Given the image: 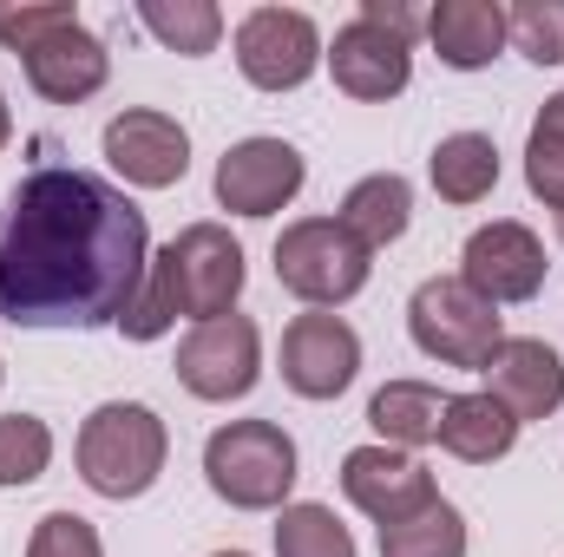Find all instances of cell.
<instances>
[{
  "mask_svg": "<svg viewBox=\"0 0 564 557\" xmlns=\"http://www.w3.org/2000/svg\"><path fill=\"white\" fill-rule=\"evenodd\" d=\"M151 276V223L106 177L40 164L0 210V321L119 328Z\"/></svg>",
  "mask_w": 564,
  "mask_h": 557,
  "instance_id": "1",
  "label": "cell"
},
{
  "mask_svg": "<svg viewBox=\"0 0 564 557\" xmlns=\"http://www.w3.org/2000/svg\"><path fill=\"white\" fill-rule=\"evenodd\" d=\"M164 459H171V426L144 401H99L79 419L73 466H79L86 492H99V499H119V505L144 499L164 479Z\"/></svg>",
  "mask_w": 564,
  "mask_h": 557,
  "instance_id": "2",
  "label": "cell"
},
{
  "mask_svg": "<svg viewBox=\"0 0 564 557\" xmlns=\"http://www.w3.org/2000/svg\"><path fill=\"white\" fill-rule=\"evenodd\" d=\"M295 439L276 419H224L204 439V485L230 505V512H282L295 492Z\"/></svg>",
  "mask_w": 564,
  "mask_h": 557,
  "instance_id": "3",
  "label": "cell"
},
{
  "mask_svg": "<svg viewBox=\"0 0 564 557\" xmlns=\"http://www.w3.org/2000/svg\"><path fill=\"white\" fill-rule=\"evenodd\" d=\"M375 276V256L335 223V217H295L276 237V282L302 302V308H341L355 302Z\"/></svg>",
  "mask_w": 564,
  "mask_h": 557,
  "instance_id": "4",
  "label": "cell"
},
{
  "mask_svg": "<svg viewBox=\"0 0 564 557\" xmlns=\"http://www.w3.org/2000/svg\"><path fill=\"white\" fill-rule=\"evenodd\" d=\"M408 335H414V348H421L426 361L479 374L486 354L506 341V315L486 295H473L459 276H426L408 295Z\"/></svg>",
  "mask_w": 564,
  "mask_h": 557,
  "instance_id": "5",
  "label": "cell"
},
{
  "mask_svg": "<svg viewBox=\"0 0 564 557\" xmlns=\"http://www.w3.org/2000/svg\"><path fill=\"white\" fill-rule=\"evenodd\" d=\"M164 282H171V302L177 315L197 328V321H217V315H237V295H243V243L224 230V223H184L158 256H151Z\"/></svg>",
  "mask_w": 564,
  "mask_h": 557,
  "instance_id": "6",
  "label": "cell"
},
{
  "mask_svg": "<svg viewBox=\"0 0 564 557\" xmlns=\"http://www.w3.org/2000/svg\"><path fill=\"white\" fill-rule=\"evenodd\" d=\"M230 46H237V73L257 92H295V86H308L322 73V53H328L315 13H302V7H250L237 20Z\"/></svg>",
  "mask_w": 564,
  "mask_h": 557,
  "instance_id": "7",
  "label": "cell"
},
{
  "mask_svg": "<svg viewBox=\"0 0 564 557\" xmlns=\"http://www.w3.org/2000/svg\"><path fill=\"white\" fill-rule=\"evenodd\" d=\"M177 381H184L191 401H210V407H230V401L257 394V381H263V328L250 315L197 321L177 341Z\"/></svg>",
  "mask_w": 564,
  "mask_h": 557,
  "instance_id": "8",
  "label": "cell"
},
{
  "mask_svg": "<svg viewBox=\"0 0 564 557\" xmlns=\"http://www.w3.org/2000/svg\"><path fill=\"white\" fill-rule=\"evenodd\" d=\"M545 243H539V230L532 223H519V217H492V223H479L473 237H466V250H459V282L473 288V295H486L492 308H512V302H532L539 288H545Z\"/></svg>",
  "mask_w": 564,
  "mask_h": 557,
  "instance_id": "9",
  "label": "cell"
},
{
  "mask_svg": "<svg viewBox=\"0 0 564 557\" xmlns=\"http://www.w3.org/2000/svg\"><path fill=\"white\" fill-rule=\"evenodd\" d=\"M302 184H308V164L289 139H237L210 177L217 210H230V217H276L302 197Z\"/></svg>",
  "mask_w": 564,
  "mask_h": 557,
  "instance_id": "10",
  "label": "cell"
},
{
  "mask_svg": "<svg viewBox=\"0 0 564 557\" xmlns=\"http://www.w3.org/2000/svg\"><path fill=\"white\" fill-rule=\"evenodd\" d=\"M361 374V335L328 315V308H308L282 328V387L302 394V401H341Z\"/></svg>",
  "mask_w": 564,
  "mask_h": 557,
  "instance_id": "11",
  "label": "cell"
},
{
  "mask_svg": "<svg viewBox=\"0 0 564 557\" xmlns=\"http://www.w3.org/2000/svg\"><path fill=\"white\" fill-rule=\"evenodd\" d=\"M99 151H106L112 177L132 190H171L191 171V132L158 106H126L119 119H106Z\"/></svg>",
  "mask_w": 564,
  "mask_h": 557,
  "instance_id": "12",
  "label": "cell"
},
{
  "mask_svg": "<svg viewBox=\"0 0 564 557\" xmlns=\"http://www.w3.org/2000/svg\"><path fill=\"white\" fill-rule=\"evenodd\" d=\"M322 66H328V79H335V92H348L355 106H388V99H401L408 79H414V46H408L401 33H388V26H375V20L355 13L348 26H335Z\"/></svg>",
  "mask_w": 564,
  "mask_h": 557,
  "instance_id": "13",
  "label": "cell"
},
{
  "mask_svg": "<svg viewBox=\"0 0 564 557\" xmlns=\"http://www.w3.org/2000/svg\"><path fill=\"white\" fill-rule=\"evenodd\" d=\"M341 499L375 525H401V518H414L440 499V485L414 452H394V446L375 439V446L341 452Z\"/></svg>",
  "mask_w": 564,
  "mask_h": 557,
  "instance_id": "14",
  "label": "cell"
},
{
  "mask_svg": "<svg viewBox=\"0 0 564 557\" xmlns=\"http://www.w3.org/2000/svg\"><path fill=\"white\" fill-rule=\"evenodd\" d=\"M479 381H486V394L519 419V426L525 419H552L564 407V361H558V348L539 341V335H506L486 354Z\"/></svg>",
  "mask_w": 564,
  "mask_h": 557,
  "instance_id": "15",
  "label": "cell"
},
{
  "mask_svg": "<svg viewBox=\"0 0 564 557\" xmlns=\"http://www.w3.org/2000/svg\"><path fill=\"white\" fill-rule=\"evenodd\" d=\"M20 73H26V86H33L46 106H86L93 92H106L112 53H106V40L79 20V26L40 40L33 53H20Z\"/></svg>",
  "mask_w": 564,
  "mask_h": 557,
  "instance_id": "16",
  "label": "cell"
},
{
  "mask_svg": "<svg viewBox=\"0 0 564 557\" xmlns=\"http://www.w3.org/2000/svg\"><path fill=\"white\" fill-rule=\"evenodd\" d=\"M426 46L453 73H486L512 46L506 7L499 0H440V7H426Z\"/></svg>",
  "mask_w": 564,
  "mask_h": 557,
  "instance_id": "17",
  "label": "cell"
},
{
  "mask_svg": "<svg viewBox=\"0 0 564 557\" xmlns=\"http://www.w3.org/2000/svg\"><path fill=\"white\" fill-rule=\"evenodd\" d=\"M335 223L375 256V250H388V243H401V237L414 230V184H408L401 171H368V177L348 184Z\"/></svg>",
  "mask_w": 564,
  "mask_h": 557,
  "instance_id": "18",
  "label": "cell"
},
{
  "mask_svg": "<svg viewBox=\"0 0 564 557\" xmlns=\"http://www.w3.org/2000/svg\"><path fill=\"white\" fill-rule=\"evenodd\" d=\"M519 419L506 414L486 387H473V394H453L446 401V414H440V452H453L459 466H492V459H506L512 446H519Z\"/></svg>",
  "mask_w": 564,
  "mask_h": 557,
  "instance_id": "19",
  "label": "cell"
},
{
  "mask_svg": "<svg viewBox=\"0 0 564 557\" xmlns=\"http://www.w3.org/2000/svg\"><path fill=\"white\" fill-rule=\"evenodd\" d=\"M446 401H453V394H440L433 381H388V387L368 401V426H375L381 446H394V452H421V446L440 439V414H446Z\"/></svg>",
  "mask_w": 564,
  "mask_h": 557,
  "instance_id": "20",
  "label": "cell"
},
{
  "mask_svg": "<svg viewBox=\"0 0 564 557\" xmlns=\"http://www.w3.org/2000/svg\"><path fill=\"white\" fill-rule=\"evenodd\" d=\"M426 184L440 204H486L499 190V144L486 132H446L426 157Z\"/></svg>",
  "mask_w": 564,
  "mask_h": 557,
  "instance_id": "21",
  "label": "cell"
},
{
  "mask_svg": "<svg viewBox=\"0 0 564 557\" xmlns=\"http://www.w3.org/2000/svg\"><path fill=\"white\" fill-rule=\"evenodd\" d=\"M139 26L164 46V53L204 59V53H217V40H224V7H217V0H139Z\"/></svg>",
  "mask_w": 564,
  "mask_h": 557,
  "instance_id": "22",
  "label": "cell"
},
{
  "mask_svg": "<svg viewBox=\"0 0 564 557\" xmlns=\"http://www.w3.org/2000/svg\"><path fill=\"white\" fill-rule=\"evenodd\" d=\"M381 557H466V512L453 499H433L414 518L381 525Z\"/></svg>",
  "mask_w": 564,
  "mask_h": 557,
  "instance_id": "23",
  "label": "cell"
},
{
  "mask_svg": "<svg viewBox=\"0 0 564 557\" xmlns=\"http://www.w3.org/2000/svg\"><path fill=\"white\" fill-rule=\"evenodd\" d=\"M276 557H355V532L335 518V505L289 499L276 512Z\"/></svg>",
  "mask_w": 564,
  "mask_h": 557,
  "instance_id": "24",
  "label": "cell"
},
{
  "mask_svg": "<svg viewBox=\"0 0 564 557\" xmlns=\"http://www.w3.org/2000/svg\"><path fill=\"white\" fill-rule=\"evenodd\" d=\"M525 190L564 217V92H552L525 132Z\"/></svg>",
  "mask_w": 564,
  "mask_h": 557,
  "instance_id": "25",
  "label": "cell"
},
{
  "mask_svg": "<svg viewBox=\"0 0 564 557\" xmlns=\"http://www.w3.org/2000/svg\"><path fill=\"white\" fill-rule=\"evenodd\" d=\"M53 466V426L40 414H0V492L33 485Z\"/></svg>",
  "mask_w": 564,
  "mask_h": 557,
  "instance_id": "26",
  "label": "cell"
},
{
  "mask_svg": "<svg viewBox=\"0 0 564 557\" xmlns=\"http://www.w3.org/2000/svg\"><path fill=\"white\" fill-rule=\"evenodd\" d=\"M506 33L532 66H564V0H519L506 7Z\"/></svg>",
  "mask_w": 564,
  "mask_h": 557,
  "instance_id": "27",
  "label": "cell"
},
{
  "mask_svg": "<svg viewBox=\"0 0 564 557\" xmlns=\"http://www.w3.org/2000/svg\"><path fill=\"white\" fill-rule=\"evenodd\" d=\"M66 26H79V7L73 0H46V7H33V0H0V46L7 53H33L40 40H53V33H66Z\"/></svg>",
  "mask_w": 564,
  "mask_h": 557,
  "instance_id": "28",
  "label": "cell"
},
{
  "mask_svg": "<svg viewBox=\"0 0 564 557\" xmlns=\"http://www.w3.org/2000/svg\"><path fill=\"white\" fill-rule=\"evenodd\" d=\"M26 557H106V538L79 512H46L26 538Z\"/></svg>",
  "mask_w": 564,
  "mask_h": 557,
  "instance_id": "29",
  "label": "cell"
},
{
  "mask_svg": "<svg viewBox=\"0 0 564 557\" xmlns=\"http://www.w3.org/2000/svg\"><path fill=\"white\" fill-rule=\"evenodd\" d=\"M171 328H177V302H171L164 270L151 263V276H144V288L132 295V308L119 315V335H126V341H164Z\"/></svg>",
  "mask_w": 564,
  "mask_h": 557,
  "instance_id": "30",
  "label": "cell"
},
{
  "mask_svg": "<svg viewBox=\"0 0 564 557\" xmlns=\"http://www.w3.org/2000/svg\"><path fill=\"white\" fill-rule=\"evenodd\" d=\"M361 20H375V26H388V33H401L408 46L426 33V13L414 7H401V0H361Z\"/></svg>",
  "mask_w": 564,
  "mask_h": 557,
  "instance_id": "31",
  "label": "cell"
},
{
  "mask_svg": "<svg viewBox=\"0 0 564 557\" xmlns=\"http://www.w3.org/2000/svg\"><path fill=\"white\" fill-rule=\"evenodd\" d=\"M13 144V106H7V92H0V151Z\"/></svg>",
  "mask_w": 564,
  "mask_h": 557,
  "instance_id": "32",
  "label": "cell"
},
{
  "mask_svg": "<svg viewBox=\"0 0 564 557\" xmlns=\"http://www.w3.org/2000/svg\"><path fill=\"white\" fill-rule=\"evenodd\" d=\"M210 557H250V551H210Z\"/></svg>",
  "mask_w": 564,
  "mask_h": 557,
  "instance_id": "33",
  "label": "cell"
},
{
  "mask_svg": "<svg viewBox=\"0 0 564 557\" xmlns=\"http://www.w3.org/2000/svg\"><path fill=\"white\" fill-rule=\"evenodd\" d=\"M558 243H564V217H558Z\"/></svg>",
  "mask_w": 564,
  "mask_h": 557,
  "instance_id": "34",
  "label": "cell"
},
{
  "mask_svg": "<svg viewBox=\"0 0 564 557\" xmlns=\"http://www.w3.org/2000/svg\"><path fill=\"white\" fill-rule=\"evenodd\" d=\"M0 381H7V368H0Z\"/></svg>",
  "mask_w": 564,
  "mask_h": 557,
  "instance_id": "35",
  "label": "cell"
}]
</instances>
